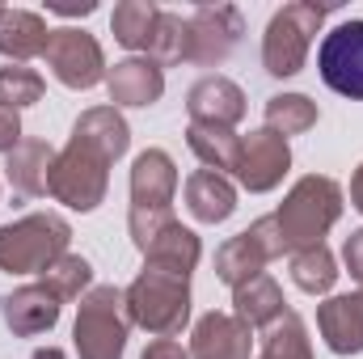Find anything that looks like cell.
I'll return each instance as SVG.
<instances>
[{
	"label": "cell",
	"mask_w": 363,
	"mask_h": 359,
	"mask_svg": "<svg viewBox=\"0 0 363 359\" xmlns=\"http://www.w3.org/2000/svg\"><path fill=\"white\" fill-rule=\"evenodd\" d=\"M127 148H131V127H127L123 110L89 106L72 123L68 144L51 161L47 194L55 203H64L68 211H81V216L97 211L110 190V165L118 157H127Z\"/></svg>",
	"instance_id": "cell-1"
},
{
	"label": "cell",
	"mask_w": 363,
	"mask_h": 359,
	"mask_svg": "<svg viewBox=\"0 0 363 359\" xmlns=\"http://www.w3.org/2000/svg\"><path fill=\"white\" fill-rule=\"evenodd\" d=\"M342 216V186L325 174H304L291 182V190L283 194V203L271 211V228L279 237L283 254L308 250V245H325V233L338 224Z\"/></svg>",
	"instance_id": "cell-2"
},
{
	"label": "cell",
	"mask_w": 363,
	"mask_h": 359,
	"mask_svg": "<svg viewBox=\"0 0 363 359\" xmlns=\"http://www.w3.org/2000/svg\"><path fill=\"white\" fill-rule=\"evenodd\" d=\"M127 321L148 330L152 338H178L190 321V275L165 267H140V275L123 287Z\"/></svg>",
	"instance_id": "cell-3"
},
{
	"label": "cell",
	"mask_w": 363,
	"mask_h": 359,
	"mask_svg": "<svg viewBox=\"0 0 363 359\" xmlns=\"http://www.w3.org/2000/svg\"><path fill=\"white\" fill-rule=\"evenodd\" d=\"M174 194H178V165L165 148H144L131 161V211H127V233L135 250L144 254L152 237L174 224Z\"/></svg>",
	"instance_id": "cell-4"
},
{
	"label": "cell",
	"mask_w": 363,
	"mask_h": 359,
	"mask_svg": "<svg viewBox=\"0 0 363 359\" xmlns=\"http://www.w3.org/2000/svg\"><path fill=\"white\" fill-rule=\"evenodd\" d=\"M72 245V224L60 211H30L21 220L0 224V270L9 275H43Z\"/></svg>",
	"instance_id": "cell-5"
},
{
	"label": "cell",
	"mask_w": 363,
	"mask_h": 359,
	"mask_svg": "<svg viewBox=\"0 0 363 359\" xmlns=\"http://www.w3.org/2000/svg\"><path fill=\"white\" fill-rule=\"evenodd\" d=\"M334 4H313V0H291L283 9H274L262 34V68L274 81L300 77L313 51V38L321 30V21L330 17Z\"/></svg>",
	"instance_id": "cell-6"
},
{
	"label": "cell",
	"mask_w": 363,
	"mask_h": 359,
	"mask_svg": "<svg viewBox=\"0 0 363 359\" xmlns=\"http://www.w3.org/2000/svg\"><path fill=\"white\" fill-rule=\"evenodd\" d=\"M127 309H123V287L114 283H93L77 304L72 321V347L81 359H123L127 351Z\"/></svg>",
	"instance_id": "cell-7"
},
{
	"label": "cell",
	"mask_w": 363,
	"mask_h": 359,
	"mask_svg": "<svg viewBox=\"0 0 363 359\" xmlns=\"http://www.w3.org/2000/svg\"><path fill=\"white\" fill-rule=\"evenodd\" d=\"M43 64L51 68V77L64 85V89L85 93L93 85L106 81V51L101 43L93 38L89 30H77V26H60L51 30L47 38V51H43Z\"/></svg>",
	"instance_id": "cell-8"
},
{
	"label": "cell",
	"mask_w": 363,
	"mask_h": 359,
	"mask_svg": "<svg viewBox=\"0 0 363 359\" xmlns=\"http://www.w3.org/2000/svg\"><path fill=\"white\" fill-rule=\"evenodd\" d=\"M317 72L325 89L347 101H363V17L338 21L317 47Z\"/></svg>",
	"instance_id": "cell-9"
},
{
	"label": "cell",
	"mask_w": 363,
	"mask_h": 359,
	"mask_svg": "<svg viewBox=\"0 0 363 359\" xmlns=\"http://www.w3.org/2000/svg\"><path fill=\"white\" fill-rule=\"evenodd\" d=\"M186 21H190V51H186V64L220 68V64L241 47L245 17H241L237 4H199Z\"/></svg>",
	"instance_id": "cell-10"
},
{
	"label": "cell",
	"mask_w": 363,
	"mask_h": 359,
	"mask_svg": "<svg viewBox=\"0 0 363 359\" xmlns=\"http://www.w3.org/2000/svg\"><path fill=\"white\" fill-rule=\"evenodd\" d=\"M287 174H291V144L279 131L258 127V131L241 136V157H237L233 178L241 182L250 194H271Z\"/></svg>",
	"instance_id": "cell-11"
},
{
	"label": "cell",
	"mask_w": 363,
	"mask_h": 359,
	"mask_svg": "<svg viewBox=\"0 0 363 359\" xmlns=\"http://www.w3.org/2000/svg\"><path fill=\"white\" fill-rule=\"evenodd\" d=\"M64 300L47 287V283H21L0 300V321L13 338H38L51 334L60 326Z\"/></svg>",
	"instance_id": "cell-12"
},
{
	"label": "cell",
	"mask_w": 363,
	"mask_h": 359,
	"mask_svg": "<svg viewBox=\"0 0 363 359\" xmlns=\"http://www.w3.org/2000/svg\"><path fill=\"white\" fill-rule=\"evenodd\" d=\"M250 101H245V89L220 72H207L199 77L190 89H186V114L190 123H207V127H237L245 118Z\"/></svg>",
	"instance_id": "cell-13"
},
{
	"label": "cell",
	"mask_w": 363,
	"mask_h": 359,
	"mask_svg": "<svg viewBox=\"0 0 363 359\" xmlns=\"http://www.w3.org/2000/svg\"><path fill=\"white\" fill-rule=\"evenodd\" d=\"M190 359H250L254 355V330L237 313H203L190 330Z\"/></svg>",
	"instance_id": "cell-14"
},
{
	"label": "cell",
	"mask_w": 363,
	"mask_h": 359,
	"mask_svg": "<svg viewBox=\"0 0 363 359\" xmlns=\"http://www.w3.org/2000/svg\"><path fill=\"white\" fill-rule=\"evenodd\" d=\"M317 334L334 355H363V287L317 304Z\"/></svg>",
	"instance_id": "cell-15"
},
{
	"label": "cell",
	"mask_w": 363,
	"mask_h": 359,
	"mask_svg": "<svg viewBox=\"0 0 363 359\" xmlns=\"http://www.w3.org/2000/svg\"><path fill=\"white\" fill-rule=\"evenodd\" d=\"M106 93H110L114 110H123V106H131V110L157 106L161 93H165V72L144 55H127L106 72Z\"/></svg>",
	"instance_id": "cell-16"
},
{
	"label": "cell",
	"mask_w": 363,
	"mask_h": 359,
	"mask_svg": "<svg viewBox=\"0 0 363 359\" xmlns=\"http://www.w3.org/2000/svg\"><path fill=\"white\" fill-rule=\"evenodd\" d=\"M182 194H186V211L199 224H224L237 211V186L228 174H216V170H194Z\"/></svg>",
	"instance_id": "cell-17"
},
{
	"label": "cell",
	"mask_w": 363,
	"mask_h": 359,
	"mask_svg": "<svg viewBox=\"0 0 363 359\" xmlns=\"http://www.w3.org/2000/svg\"><path fill=\"white\" fill-rule=\"evenodd\" d=\"M271 263H274V258H271V250L262 245V237H258L254 228H245V233L228 237V241L216 250V279H220V283H228V287L237 292V287H245L250 279L267 275Z\"/></svg>",
	"instance_id": "cell-18"
},
{
	"label": "cell",
	"mask_w": 363,
	"mask_h": 359,
	"mask_svg": "<svg viewBox=\"0 0 363 359\" xmlns=\"http://www.w3.org/2000/svg\"><path fill=\"white\" fill-rule=\"evenodd\" d=\"M51 161L55 148L38 136H26L9 157H4V178L21 199H43L47 194V178H51Z\"/></svg>",
	"instance_id": "cell-19"
},
{
	"label": "cell",
	"mask_w": 363,
	"mask_h": 359,
	"mask_svg": "<svg viewBox=\"0 0 363 359\" xmlns=\"http://www.w3.org/2000/svg\"><path fill=\"white\" fill-rule=\"evenodd\" d=\"M47 38H51V30L34 9H4V17H0V55L9 64H26V60L43 55Z\"/></svg>",
	"instance_id": "cell-20"
},
{
	"label": "cell",
	"mask_w": 363,
	"mask_h": 359,
	"mask_svg": "<svg viewBox=\"0 0 363 359\" xmlns=\"http://www.w3.org/2000/svg\"><path fill=\"white\" fill-rule=\"evenodd\" d=\"M199 258H203V241H199V233L186 228L182 220L165 224V228L152 237V245L144 250V263H148V267L182 270V275H194Z\"/></svg>",
	"instance_id": "cell-21"
},
{
	"label": "cell",
	"mask_w": 363,
	"mask_h": 359,
	"mask_svg": "<svg viewBox=\"0 0 363 359\" xmlns=\"http://www.w3.org/2000/svg\"><path fill=\"white\" fill-rule=\"evenodd\" d=\"M233 313H237L250 330H267V326H274V321L287 313L283 287L274 283L271 275L250 279L245 287H237V292H233Z\"/></svg>",
	"instance_id": "cell-22"
},
{
	"label": "cell",
	"mask_w": 363,
	"mask_h": 359,
	"mask_svg": "<svg viewBox=\"0 0 363 359\" xmlns=\"http://www.w3.org/2000/svg\"><path fill=\"white\" fill-rule=\"evenodd\" d=\"M186 148L203 161V170L233 174L241 157V136L233 127H207V123H186Z\"/></svg>",
	"instance_id": "cell-23"
},
{
	"label": "cell",
	"mask_w": 363,
	"mask_h": 359,
	"mask_svg": "<svg viewBox=\"0 0 363 359\" xmlns=\"http://www.w3.org/2000/svg\"><path fill=\"white\" fill-rule=\"evenodd\" d=\"M157 17H161V4H152V0H123V4H114V13H110L114 43L127 47V51H148Z\"/></svg>",
	"instance_id": "cell-24"
},
{
	"label": "cell",
	"mask_w": 363,
	"mask_h": 359,
	"mask_svg": "<svg viewBox=\"0 0 363 359\" xmlns=\"http://www.w3.org/2000/svg\"><path fill=\"white\" fill-rule=\"evenodd\" d=\"M287 275L300 292L308 296H325L334 283H338V258L330 254V245H308V250H296L287 254Z\"/></svg>",
	"instance_id": "cell-25"
},
{
	"label": "cell",
	"mask_w": 363,
	"mask_h": 359,
	"mask_svg": "<svg viewBox=\"0 0 363 359\" xmlns=\"http://www.w3.org/2000/svg\"><path fill=\"white\" fill-rule=\"evenodd\" d=\"M186 51H190V21H186L182 13L161 9V17H157V30H152V38H148L144 60H152V64L165 72V68H174V64H186Z\"/></svg>",
	"instance_id": "cell-26"
},
{
	"label": "cell",
	"mask_w": 363,
	"mask_h": 359,
	"mask_svg": "<svg viewBox=\"0 0 363 359\" xmlns=\"http://www.w3.org/2000/svg\"><path fill=\"white\" fill-rule=\"evenodd\" d=\"M317 118H321V110H317V101L308 93H274V97H267V127L279 131L283 140L313 131Z\"/></svg>",
	"instance_id": "cell-27"
},
{
	"label": "cell",
	"mask_w": 363,
	"mask_h": 359,
	"mask_svg": "<svg viewBox=\"0 0 363 359\" xmlns=\"http://www.w3.org/2000/svg\"><path fill=\"white\" fill-rule=\"evenodd\" d=\"M258 359H313V338H308V326H304V317H300L296 309H287L274 326H267Z\"/></svg>",
	"instance_id": "cell-28"
},
{
	"label": "cell",
	"mask_w": 363,
	"mask_h": 359,
	"mask_svg": "<svg viewBox=\"0 0 363 359\" xmlns=\"http://www.w3.org/2000/svg\"><path fill=\"white\" fill-rule=\"evenodd\" d=\"M38 283H47L64 304H68V300H81L93 287V263L81 258V254H64L60 263H51V267L38 275Z\"/></svg>",
	"instance_id": "cell-29"
},
{
	"label": "cell",
	"mask_w": 363,
	"mask_h": 359,
	"mask_svg": "<svg viewBox=\"0 0 363 359\" xmlns=\"http://www.w3.org/2000/svg\"><path fill=\"white\" fill-rule=\"evenodd\" d=\"M43 93H47V81L34 68H26V64H4L0 68V106L4 110L21 114L26 106H38Z\"/></svg>",
	"instance_id": "cell-30"
},
{
	"label": "cell",
	"mask_w": 363,
	"mask_h": 359,
	"mask_svg": "<svg viewBox=\"0 0 363 359\" xmlns=\"http://www.w3.org/2000/svg\"><path fill=\"white\" fill-rule=\"evenodd\" d=\"M21 140H26V136H21V114H17V110H4V106H0V153L9 157V153H13V148L21 144Z\"/></svg>",
	"instance_id": "cell-31"
},
{
	"label": "cell",
	"mask_w": 363,
	"mask_h": 359,
	"mask_svg": "<svg viewBox=\"0 0 363 359\" xmlns=\"http://www.w3.org/2000/svg\"><path fill=\"white\" fill-rule=\"evenodd\" d=\"M342 263L351 270V279L363 287V228H355V233L342 241Z\"/></svg>",
	"instance_id": "cell-32"
},
{
	"label": "cell",
	"mask_w": 363,
	"mask_h": 359,
	"mask_svg": "<svg viewBox=\"0 0 363 359\" xmlns=\"http://www.w3.org/2000/svg\"><path fill=\"white\" fill-rule=\"evenodd\" d=\"M140 359H190V351L182 347L178 338H152Z\"/></svg>",
	"instance_id": "cell-33"
},
{
	"label": "cell",
	"mask_w": 363,
	"mask_h": 359,
	"mask_svg": "<svg viewBox=\"0 0 363 359\" xmlns=\"http://www.w3.org/2000/svg\"><path fill=\"white\" fill-rule=\"evenodd\" d=\"M47 13H60V17H89V13H97V0H81V4H64V0H47Z\"/></svg>",
	"instance_id": "cell-34"
},
{
	"label": "cell",
	"mask_w": 363,
	"mask_h": 359,
	"mask_svg": "<svg viewBox=\"0 0 363 359\" xmlns=\"http://www.w3.org/2000/svg\"><path fill=\"white\" fill-rule=\"evenodd\" d=\"M351 207L363 216V161L355 165V174H351Z\"/></svg>",
	"instance_id": "cell-35"
},
{
	"label": "cell",
	"mask_w": 363,
	"mask_h": 359,
	"mask_svg": "<svg viewBox=\"0 0 363 359\" xmlns=\"http://www.w3.org/2000/svg\"><path fill=\"white\" fill-rule=\"evenodd\" d=\"M30 359H68V355H64L60 347H38V351H34Z\"/></svg>",
	"instance_id": "cell-36"
},
{
	"label": "cell",
	"mask_w": 363,
	"mask_h": 359,
	"mask_svg": "<svg viewBox=\"0 0 363 359\" xmlns=\"http://www.w3.org/2000/svg\"><path fill=\"white\" fill-rule=\"evenodd\" d=\"M0 17H4V4H0Z\"/></svg>",
	"instance_id": "cell-37"
}]
</instances>
